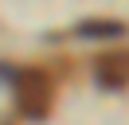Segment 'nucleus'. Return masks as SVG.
<instances>
[{
  "label": "nucleus",
  "mask_w": 129,
  "mask_h": 125,
  "mask_svg": "<svg viewBox=\"0 0 129 125\" xmlns=\"http://www.w3.org/2000/svg\"><path fill=\"white\" fill-rule=\"evenodd\" d=\"M8 82H16V106L27 121H43L51 113V78L43 74L39 67H27L12 78V70H4Z\"/></svg>",
  "instance_id": "nucleus-1"
},
{
  "label": "nucleus",
  "mask_w": 129,
  "mask_h": 125,
  "mask_svg": "<svg viewBox=\"0 0 129 125\" xmlns=\"http://www.w3.org/2000/svg\"><path fill=\"white\" fill-rule=\"evenodd\" d=\"M78 35L82 39H117V35H125V23L121 20H82Z\"/></svg>",
  "instance_id": "nucleus-3"
},
{
  "label": "nucleus",
  "mask_w": 129,
  "mask_h": 125,
  "mask_svg": "<svg viewBox=\"0 0 129 125\" xmlns=\"http://www.w3.org/2000/svg\"><path fill=\"white\" fill-rule=\"evenodd\" d=\"M94 78H98V86H106V90L129 86V55H106V59H98Z\"/></svg>",
  "instance_id": "nucleus-2"
}]
</instances>
